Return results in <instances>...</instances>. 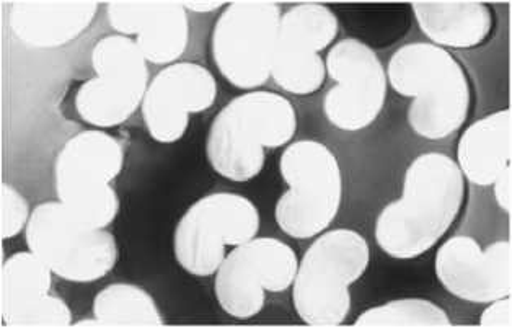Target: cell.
<instances>
[{
	"instance_id": "1",
	"label": "cell",
	"mask_w": 512,
	"mask_h": 328,
	"mask_svg": "<svg viewBox=\"0 0 512 328\" xmlns=\"http://www.w3.org/2000/svg\"><path fill=\"white\" fill-rule=\"evenodd\" d=\"M465 200L459 165L441 152L416 157L405 172L402 198L387 204L374 227L379 249L395 260H413L447 234Z\"/></svg>"
},
{
	"instance_id": "2",
	"label": "cell",
	"mask_w": 512,
	"mask_h": 328,
	"mask_svg": "<svg viewBox=\"0 0 512 328\" xmlns=\"http://www.w3.org/2000/svg\"><path fill=\"white\" fill-rule=\"evenodd\" d=\"M387 79L398 95L411 98L408 125L420 138L442 141L467 121L468 77L446 49L431 43L403 46L390 59Z\"/></svg>"
},
{
	"instance_id": "3",
	"label": "cell",
	"mask_w": 512,
	"mask_h": 328,
	"mask_svg": "<svg viewBox=\"0 0 512 328\" xmlns=\"http://www.w3.org/2000/svg\"><path fill=\"white\" fill-rule=\"evenodd\" d=\"M296 131V108L287 98L252 90L227 103L212 120L206 156L222 178L250 182L265 167L266 149L286 146Z\"/></svg>"
},
{
	"instance_id": "4",
	"label": "cell",
	"mask_w": 512,
	"mask_h": 328,
	"mask_svg": "<svg viewBox=\"0 0 512 328\" xmlns=\"http://www.w3.org/2000/svg\"><path fill=\"white\" fill-rule=\"evenodd\" d=\"M371 262L366 239L351 229L317 235L304 253L292 283V304L309 327H338L351 311L349 288Z\"/></svg>"
},
{
	"instance_id": "5",
	"label": "cell",
	"mask_w": 512,
	"mask_h": 328,
	"mask_svg": "<svg viewBox=\"0 0 512 328\" xmlns=\"http://www.w3.org/2000/svg\"><path fill=\"white\" fill-rule=\"evenodd\" d=\"M287 191L274 209L279 229L292 239H314L332 226L343 198L340 164L314 139L292 142L279 160Z\"/></svg>"
},
{
	"instance_id": "6",
	"label": "cell",
	"mask_w": 512,
	"mask_h": 328,
	"mask_svg": "<svg viewBox=\"0 0 512 328\" xmlns=\"http://www.w3.org/2000/svg\"><path fill=\"white\" fill-rule=\"evenodd\" d=\"M123 164V147L110 134L98 129L76 134L56 162L59 201L87 226L106 229L120 211V198L111 183Z\"/></svg>"
},
{
	"instance_id": "7",
	"label": "cell",
	"mask_w": 512,
	"mask_h": 328,
	"mask_svg": "<svg viewBox=\"0 0 512 328\" xmlns=\"http://www.w3.org/2000/svg\"><path fill=\"white\" fill-rule=\"evenodd\" d=\"M28 250L71 283H95L118 262L115 235L87 226L61 201L36 206L27 229Z\"/></svg>"
},
{
	"instance_id": "8",
	"label": "cell",
	"mask_w": 512,
	"mask_h": 328,
	"mask_svg": "<svg viewBox=\"0 0 512 328\" xmlns=\"http://www.w3.org/2000/svg\"><path fill=\"white\" fill-rule=\"evenodd\" d=\"M260 231V213L245 196L229 191L211 193L191 204L173 234V253L178 265L193 276L216 275L235 249L255 239Z\"/></svg>"
},
{
	"instance_id": "9",
	"label": "cell",
	"mask_w": 512,
	"mask_h": 328,
	"mask_svg": "<svg viewBox=\"0 0 512 328\" xmlns=\"http://www.w3.org/2000/svg\"><path fill=\"white\" fill-rule=\"evenodd\" d=\"M281 9L274 2H230L212 32V58L235 89L266 84L273 71Z\"/></svg>"
},
{
	"instance_id": "10",
	"label": "cell",
	"mask_w": 512,
	"mask_h": 328,
	"mask_svg": "<svg viewBox=\"0 0 512 328\" xmlns=\"http://www.w3.org/2000/svg\"><path fill=\"white\" fill-rule=\"evenodd\" d=\"M97 77L87 80L76 95L80 118L98 128L123 125L144 102L149 89L147 61L128 36H106L92 53Z\"/></svg>"
},
{
	"instance_id": "11",
	"label": "cell",
	"mask_w": 512,
	"mask_h": 328,
	"mask_svg": "<svg viewBox=\"0 0 512 328\" xmlns=\"http://www.w3.org/2000/svg\"><path fill=\"white\" fill-rule=\"evenodd\" d=\"M299 260L283 240L255 237L227 253L216 271L214 294L222 311L248 320L265 307L266 293H284L296 278Z\"/></svg>"
},
{
	"instance_id": "12",
	"label": "cell",
	"mask_w": 512,
	"mask_h": 328,
	"mask_svg": "<svg viewBox=\"0 0 512 328\" xmlns=\"http://www.w3.org/2000/svg\"><path fill=\"white\" fill-rule=\"evenodd\" d=\"M336 82L323 100V113L335 128L348 133L366 129L384 108L389 79L371 46L354 38L336 43L325 59Z\"/></svg>"
},
{
	"instance_id": "13",
	"label": "cell",
	"mask_w": 512,
	"mask_h": 328,
	"mask_svg": "<svg viewBox=\"0 0 512 328\" xmlns=\"http://www.w3.org/2000/svg\"><path fill=\"white\" fill-rule=\"evenodd\" d=\"M338 35V18L320 4H299L287 10L279 22L274 48V82L292 95H310L327 79L320 53Z\"/></svg>"
},
{
	"instance_id": "14",
	"label": "cell",
	"mask_w": 512,
	"mask_h": 328,
	"mask_svg": "<svg viewBox=\"0 0 512 328\" xmlns=\"http://www.w3.org/2000/svg\"><path fill=\"white\" fill-rule=\"evenodd\" d=\"M436 278L447 293L473 304L512 294V245L501 240L482 249L477 240L457 235L437 250Z\"/></svg>"
},
{
	"instance_id": "15",
	"label": "cell",
	"mask_w": 512,
	"mask_h": 328,
	"mask_svg": "<svg viewBox=\"0 0 512 328\" xmlns=\"http://www.w3.org/2000/svg\"><path fill=\"white\" fill-rule=\"evenodd\" d=\"M217 98L211 71L195 63H175L152 79L142 102L147 131L160 144H173L185 136L190 115L209 110Z\"/></svg>"
},
{
	"instance_id": "16",
	"label": "cell",
	"mask_w": 512,
	"mask_h": 328,
	"mask_svg": "<svg viewBox=\"0 0 512 328\" xmlns=\"http://www.w3.org/2000/svg\"><path fill=\"white\" fill-rule=\"evenodd\" d=\"M108 20L121 35L136 36L147 63L175 64L188 46L190 23L183 2L115 0L108 4Z\"/></svg>"
},
{
	"instance_id": "17",
	"label": "cell",
	"mask_w": 512,
	"mask_h": 328,
	"mask_svg": "<svg viewBox=\"0 0 512 328\" xmlns=\"http://www.w3.org/2000/svg\"><path fill=\"white\" fill-rule=\"evenodd\" d=\"M93 0H22L10 9L15 35L33 48H59L79 38L97 14Z\"/></svg>"
},
{
	"instance_id": "18",
	"label": "cell",
	"mask_w": 512,
	"mask_h": 328,
	"mask_svg": "<svg viewBox=\"0 0 512 328\" xmlns=\"http://www.w3.org/2000/svg\"><path fill=\"white\" fill-rule=\"evenodd\" d=\"M512 159V113L509 108L475 121L457 146V165L468 182L491 187Z\"/></svg>"
},
{
	"instance_id": "19",
	"label": "cell",
	"mask_w": 512,
	"mask_h": 328,
	"mask_svg": "<svg viewBox=\"0 0 512 328\" xmlns=\"http://www.w3.org/2000/svg\"><path fill=\"white\" fill-rule=\"evenodd\" d=\"M421 32L439 48L470 49L488 40L493 14L482 2H413Z\"/></svg>"
},
{
	"instance_id": "20",
	"label": "cell",
	"mask_w": 512,
	"mask_h": 328,
	"mask_svg": "<svg viewBox=\"0 0 512 328\" xmlns=\"http://www.w3.org/2000/svg\"><path fill=\"white\" fill-rule=\"evenodd\" d=\"M93 317L102 328L165 325L154 297L131 283H115L102 289L93 299Z\"/></svg>"
},
{
	"instance_id": "21",
	"label": "cell",
	"mask_w": 512,
	"mask_h": 328,
	"mask_svg": "<svg viewBox=\"0 0 512 328\" xmlns=\"http://www.w3.org/2000/svg\"><path fill=\"white\" fill-rule=\"evenodd\" d=\"M49 270L35 253L18 252L5 260L0 273V312L2 315L17 311L51 291Z\"/></svg>"
},
{
	"instance_id": "22",
	"label": "cell",
	"mask_w": 512,
	"mask_h": 328,
	"mask_svg": "<svg viewBox=\"0 0 512 328\" xmlns=\"http://www.w3.org/2000/svg\"><path fill=\"white\" fill-rule=\"evenodd\" d=\"M354 327L449 328L452 320L441 306L421 297H405L371 307L359 315Z\"/></svg>"
},
{
	"instance_id": "23",
	"label": "cell",
	"mask_w": 512,
	"mask_h": 328,
	"mask_svg": "<svg viewBox=\"0 0 512 328\" xmlns=\"http://www.w3.org/2000/svg\"><path fill=\"white\" fill-rule=\"evenodd\" d=\"M4 327L12 328H64L72 325V312L59 297L46 296L2 315Z\"/></svg>"
},
{
	"instance_id": "24",
	"label": "cell",
	"mask_w": 512,
	"mask_h": 328,
	"mask_svg": "<svg viewBox=\"0 0 512 328\" xmlns=\"http://www.w3.org/2000/svg\"><path fill=\"white\" fill-rule=\"evenodd\" d=\"M0 211H2L0 214L2 240L12 239L23 229H27L31 216L27 200L7 183L0 185Z\"/></svg>"
},
{
	"instance_id": "25",
	"label": "cell",
	"mask_w": 512,
	"mask_h": 328,
	"mask_svg": "<svg viewBox=\"0 0 512 328\" xmlns=\"http://www.w3.org/2000/svg\"><path fill=\"white\" fill-rule=\"evenodd\" d=\"M478 325L483 328H511L512 327V299L511 296L501 297L490 302Z\"/></svg>"
},
{
	"instance_id": "26",
	"label": "cell",
	"mask_w": 512,
	"mask_h": 328,
	"mask_svg": "<svg viewBox=\"0 0 512 328\" xmlns=\"http://www.w3.org/2000/svg\"><path fill=\"white\" fill-rule=\"evenodd\" d=\"M493 191H495L496 203L504 213L511 216L512 213V165L504 170L495 183H493Z\"/></svg>"
},
{
	"instance_id": "27",
	"label": "cell",
	"mask_w": 512,
	"mask_h": 328,
	"mask_svg": "<svg viewBox=\"0 0 512 328\" xmlns=\"http://www.w3.org/2000/svg\"><path fill=\"white\" fill-rule=\"evenodd\" d=\"M183 5H185V9L191 10V12H199V14L214 12V10L224 7L222 2H196V0H191V2H183Z\"/></svg>"
}]
</instances>
